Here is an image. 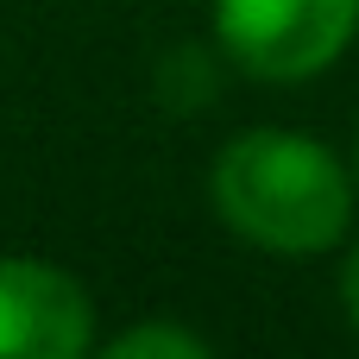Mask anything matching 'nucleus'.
Segmentation results:
<instances>
[{"instance_id":"nucleus-1","label":"nucleus","mask_w":359,"mask_h":359,"mask_svg":"<svg viewBox=\"0 0 359 359\" xmlns=\"http://www.w3.org/2000/svg\"><path fill=\"white\" fill-rule=\"evenodd\" d=\"M208 208L265 259H328L359 215L353 158L297 126H246L208 164Z\"/></svg>"},{"instance_id":"nucleus-5","label":"nucleus","mask_w":359,"mask_h":359,"mask_svg":"<svg viewBox=\"0 0 359 359\" xmlns=\"http://www.w3.org/2000/svg\"><path fill=\"white\" fill-rule=\"evenodd\" d=\"M334 303H341V322H347V334L359 341V240L347 233V246H341V271H334Z\"/></svg>"},{"instance_id":"nucleus-6","label":"nucleus","mask_w":359,"mask_h":359,"mask_svg":"<svg viewBox=\"0 0 359 359\" xmlns=\"http://www.w3.org/2000/svg\"><path fill=\"white\" fill-rule=\"evenodd\" d=\"M347 158H353V183H359V126H353V151Z\"/></svg>"},{"instance_id":"nucleus-3","label":"nucleus","mask_w":359,"mask_h":359,"mask_svg":"<svg viewBox=\"0 0 359 359\" xmlns=\"http://www.w3.org/2000/svg\"><path fill=\"white\" fill-rule=\"evenodd\" d=\"M95 347L88 284L50 259L0 252V359H82Z\"/></svg>"},{"instance_id":"nucleus-4","label":"nucleus","mask_w":359,"mask_h":359,"mask_svg":"<svg viewBox=\"0 0 359 359\" xmlns=\"http://www.w3.org/2000/svg\"><path fill=\"white\" fill-rule=\"evenodd\" d=\"M101 353L107 359H208V341L196 334V328H183V322H133V328H120L114 341H101Z\"/></svg>"},{"instance_id":"nucleus-2","label":"nucleus","mask_w":359,"mask_h":359,"mask_svg":"<svg viewBox=\"0 0 359 359\" xmlns=\"http://www.w3.org/2000/svg\"><path fill=\"white\" fill-rule=\"evenodd\" d=\"M221 57L271 88L328 76L359 38V0H208Z\"/></svg>"}]
</instances>
